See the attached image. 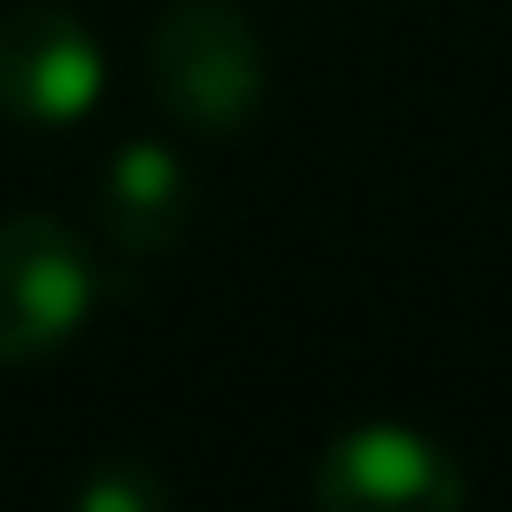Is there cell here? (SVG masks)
Instances as JSON below:
<instances>
[{
  "instance_id": "obj_1",
  "label": "cell",
  "mask_w": 512,
  "mask_h": 512,
  "mask_svg": "<svg viewBox=\"0 0 512 512\" xmlns=\"http://www.w3.org/2000/svg\"><path fill=\"white\" fill-rule=\"evenodd\" d=\"M156 104L201 137H234L266 98V52L234 0H169L143 46Z\"/></svg>"
},
{
  "instance_id": "obj_2",
  "label": "cell",
  "mask_w": 512,
  "mask_h": 512,
  "mask_svg": "<svg viewBox=\"0 0 512 512\" xmlns=\"http://www.w3.org/2000/svg\"><path fill=\"white\" fill-rule=\"evenodd\" d=\"M98 299V266L85 240L52 214L0 221V363L52 357Z\"/></svg>"
},
{
  "instance_id": "obj_3",
  "label": "cell",
  "mask_w": 512,
  "mask_h": 512,
  "mask_svg": "<svg viewBox=\"0 0 512 512\" xmlns=\"http://www.w3.org/2000/svg\"><path fill=\"white\" fill-rule=\"evenodd\" d=\"M318 512H467V474L441 441L396 422H363L325 441L312 467Z\"/></svg>"
},
{
  "instance_id": "obj_4",
  "label": "cell",
  "mask_w": 512,
  "mask_h": 512,
  "mask_svg": "<svg viewBox=\"0 0 512 512\" xmlns=\"http://www.w3.org/2000/svg\"><path fill=\"white\" fill-rule=\"evenodd\" d=\"M104 52L78 13L52 0H20L0 13V117L59 130L98 104Z\"/></svg>"
},
{
  "instance_id": "obj_5",
  "label": "cell",
  "mask_w": 512,
  "mask_h": 512,
  "mask_svg": "<svg viewBox=\"0 0 512 512\" xmlns=\"http://www.w3.org/2000/svg\"><path fill=\"white\" fill-rule=\"evenodd\" d=\"M98 227L124 253H169L195 227V175L169 143H124L98 175Z\"/></svg>"
},
{
  "instance_id": "obj_6",
  "label": "cell",
  "mask_w": 512,
  "mask_h": 512,
  "mask_svg": "<svg viewBox=\"0 0 512 512\" xmlns=\"http://www.w3.org/2000/svg\"><path fill=\"white\" fill-rule=\"evenodd\" d=\"M72 512H169V487L150 461H98L78 480Z\"/></svg>"
}]
</instances>
